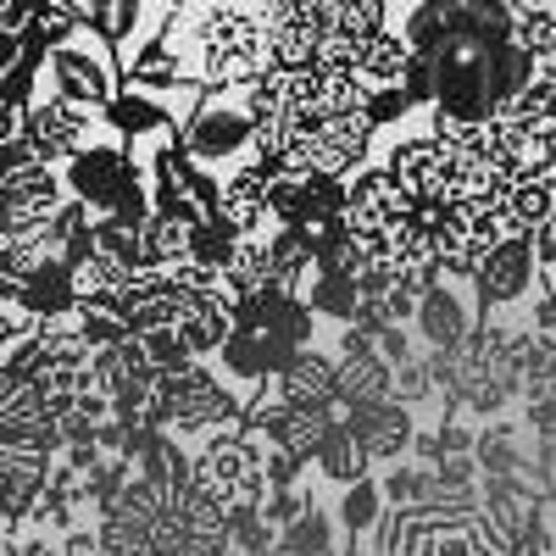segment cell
Returning <instances> with one entry per match:
<instances>
[{"instance_id": "6da1fadb", "label": "cell", "mask_w": 556, "mask_h": 556, "mask_svg": "<svg viewBox=\"0 0 556 556\" xmlns=\"http://www.w3.org/2000/svg\"><path fill=\"white\" fill-rule=\"evenodd\" d=\"M556 146L506 117L429 128L362 167L345 184V235L395 267H440V278H473L484 251L513 228V184L556 173Z\"/></svg>"}, {"instance_id": "7a4b0ae2", "label": "cell", "mask_w": 556, "mask_h": 556, "mask_svg": "<svg viewBox=\"0 0 556 556\" xmlns=\"http://www.w3.org/2000/svg\"><path fill=\"white\" fill-rule=\"evenodd\" d=\"M367 84L340 67H262L245 84L251 106V151L285 178L306 173H356L374 146V123L362 112Z\"/></svg>"}, {"instance_id": "3957f363", "label": "cell", "mask_w": 556, "mask_h": 556, "mask_svg": "<svg viewBox=\"0 0 556 556\" xmlns=\"http://www.w3.org/2000/svg\"><path fill=\"white\" fill-rule=\"evenodd\" d=\"M106 556H206L228 551V513L190 479H128L96 523Z\"/></svg>"}, {"instance_id": "277c9868", "label": "cell", "mask_w": 556, "mask_h": 556, "mask_svg": "<svg viewBox=\"0 0 556 556\" xmlns=\"http://www.w3.org/2000/svg\"><path fill=\"white\" fill-rule=\"evenodd\" d=\"M156 39L173 51L184 89H235L267 67L262 0H167Z\"/></svg>"}, {"instance_id": "5b68a950", "label": "cell", "mask_w": 556, "mask_h": 556, "mask_svg": "<svg viewBox=\"0 0 556 556\" xmlns=\"http://www.w3.org/2000/svg\"><path fill=\"white\" fill-rule=\"evenodd\" d=\"M56 451L62 440H56V424L45 412L34 379L12 374L0 362V518L28 523V506L45 490V479H51Z\"/></svg>"}, {"instance_id": "8992f818", "label": "cell", "mask_w": 556, "mask_h": 556, "mask_svg": "<svg viewBox=\"0 0 556 556\" xmlns=\"http://www.w3.org/2000/svg\"><path fill=\"white\" fill-rule=\"evenodd\" d=\"M312 329H317V312L301 295H285L273 285L256 290V295H240L235 301V329H228V340L217 351L223 379H245V384L278 379L306 351Z\"/></svg>"}, {"instance_id": "52a82bcc", "label": "cell", "mask_w": 556, "mask_h": 556, "mask_svg": "<svg viewBox=\"0 0 556 556\" xmlns=\"http://www.w3.org/2000/svg\"><path fill=\"white\" fill-rule=\"evenodd\" d=\"M374 556H495V545L484 540L479 506L412 501L390 506V518L374 534Z\"/></svg>"}, {"instance_id": "ba28073f", "label": "cell", "mask_w": 556, "mask_h": 556, "mask_svg": "<svg viewBox=\"0 0 556 556\" xmlns=\"http://www.w3.org/2000/svg\"><path fill=\"white\" fill-rule=\"evenodd\" d=\"M240 395L228 390V379L206 362H190L178 374H156L151 384V406L139 424L151 429H167V434H212V429H228L240 417Z\"/></svg>"}, {"instance_id": "9c48e42d", "label": "cell", "mask_w": 556, "mask_h": 556, "mask_svg": "<svg viewBox=\"0 0 556 556\" xmlns=\"http://www.w3.org/2000/svg\"><path fill=\"white\" fill-rule=\"evenodd\" d=\"M262 440L240 424H228V429H212L206 445L190 456L195 462V484L223 506H262L267 501V473H262Z\"/></svg>"}, {"instance_id": "30bf717a", "label": "cell", "mask_w": 556, "mask_h": 556, "mask_svg": "<svg viewBox=\"0 0 556 556\" xmlns=\"http://www.w3.org/2000/svg\"><path fill=\"white\" fill-rule=\"evenodd\" d=\"M178 139L201 167L240 162L251 151V106H245V84L235 89H195L190 112L178 117Z\"/></svg>"}, {"instance_id": "8fae6325", "label": "cell", "mask_w": 556, "mask_h": 556, "mask_svg": "<svg viewBox=\"0 0 556 556\" xmlns=\"http://www.w3.org/2000/svg\"><path fill=\"white\" fill-rule=\"evenodd\" d=\"M45 78H51V96H62V101L84 106V112H101L123 89L117 51L96 28H78L67 45H56V51L45 56Z\"/></svg>"}, {"instance_id": "7c38bea8", "label": "cell", "mask_w": 556, "mask_h": 556, "mask_svg": "<svg viewBox=\"0 0 556 556\" xmlns=\"http://www.w3.org/2000/svg\"><path fill=\"white\" fill-rule=\"evenodd\" d=\"M329 34H334L329 0H267V67L317 62Z\"/></svg>"}, {"instance_id": "4fadbf2b", "label": "cell", "mask_w": 556, "mask_h": 556, "mask_svg": "<svg viewBox=\"0 0 556 556\" xmlns=\"http://www.w3.org/2000/svg\"><path fill=\"white\" fill-rule=\"evenodd\" d=\"M534 240L529 228H506V235L484 251V262L473 267V290H479V312H495V306H518L529 290H534Z\"/></svg>"}, {"instance_id": "5bb4252c", "label": "cell", "mask_w": 556, "mask_h": 556, "mask_svg": "<svg viewBox=\"0 0 556 556\" xmlns=\"http://www.w3.org/2000/svg\"><path fill=\"white\" fill-rule=\"evenodd\" d=\"M345 212V178L340 173H306V178H273L267 217L285 228H329Z\"/></svg>"}, {"instance_id": "9a60e30c", "label": "cell", "mask_w": 556, "mask_h": 556, "mask_svg": "<svg viewBox=\"0 0 556 556\" xmlns=\"http://www.w3.org/2000/svg\"><path fill=\"white\" fill-rule=\"evenodd\" d=\"M23 139L34 146V156L45 167L67 162L73 151H84L89 139H96V117H89L84 106L62 101V96H39L28 112H23Z\"/></svg>"}, {"instance_id": "2e32d148", "label": "cell", "mask_w": 556, "mask_h": 556, "mask_svg": "<svg viewBox=\"0 0 556 556\" xmlns=\"http://www.w3.org/2000/svg\"><path fill=\"white\" fill-rule=\"evenodd\" d=\"M334 417L362 440V451L374 462H401L412 434H417L412 406H401V401H367V406H340L334 401Z\"/></svg>"}, {"instance_id": "e0dca14e", "label": "cell", "mask_w": 556, "mask_h": 556, "mask_svg": "<svg viewBox=\"0 0 556 556\" xmlns=\"http://www.w3.org/2000/svg\"><path fill=\"white\" fill-rule=\"evenodd\" d=\"M101 123L123 139V146H151L167 128H178V112L167 106V96H151V89H117V96L101 106Z\"/></svg>"}, {"instance_id": "ac0fdd59", "label": "cell", "mask_w": 556, "mask_h": 556, "mask_svg": "<svg viewBox=\"0 0 556 556\" xmlns=\"http://www.w3.org/2000/svg\"><path fill=\"white\" fill-rule=\"evenodd\" d=\"M273 178H278V167L273 162H245L235 178L223 184V201H217V212L240 228V235H267V228H278L273 217H267V190H273Z\"/></svg>"}, {"instance_id": "d6986e66", "label": "cell", "mask_w": 556, "mask_h": 556, "mask_svg": "<svg viewBox=\"0 0 556 556\" xmlns=\"http://www.w3.org/2000/svg\"><path fill=\"white\" fill-rule=\"evenodd\" d=\"M267 390L278 401H295V406H334L340 401V362H329L323 351H301L285 374L267 379Z\"/></svg>"}, {"instance_id": "ffe728a7", "label": "cell", "mask_w": 556, "mask_h": 556, "mask_svg": "<svg viewBox=\"0 0 556 556\" xmlns=\"http://www.w3.org/2000/svg\"><path fill=\"white\" fill-rule=\"evenodd\" d=\"M417 334H424L429 340V351H451V345H462V340H468L473 334V312H468V301H462L451 285H445V278H440V285H429L424 290V301H417Z\"/></svg>"}, {"instance_id": "44dd1931", "label": "cell", "mask_w": 556, "mask_h": 556, "mask_svg": "<svg viewBox=\"0 0 556 556\" xmlns=\"http://www.w3.org/2000/svg\"><path fill=\"white\" fill-rule=\"evenodd\" d=\"M235 301H240V295H228V290L217 285V290H206L190 312H184V317L173 323L178 340L190 345V356H201V362H206V356H217V351H223L228 329H235Z\"/></svg>"}, {"instance_id": "7402d4cb", "label": "cell", "mask_w": 556, "mask_h": 556, "mask_svg": "<svg viewBox=\"0 0 556 556\" xmlns=\"http://www.w3.org/2000/svg\"><path fill=\"white\" fill-rule=\"evenodd\" d=\"M17 306H28L34 317H62L78 306V278L62 256H45L28 278H23V290H17Z\"/></svg>"}, {"instance_id": "603a6c76", "label": "cell", "mask_w": 556, "mask_h": 556, "mask_svg": "<svg viewBox=\"0 0 556 556\" xmlns=\"http://www.w3.org/2000/svg\"><path fill=\"white\" fill-rule=\"evenodd\" d=\"M312 235L306 228H267V278H273V290H285V295H301L306 290V278H312Z\"/></svg>"}, {"instance_id": "cb8c5ba5", "label": "cell", "mask_w": 556, "mask_h": 556, "mask_svg": "<svg viewBox=\"0 0 556 556\" xmlns=\"http://www.w3.org/2000/svg\"><path fill=\"white\" fill-rule=\"evenodd\" d=\"M390 379H395V367L374 345H367V351H345L340 356V406L390 401Z\"/></svg>"}, {"instance_id": "d4e9b609", "label": "cell", "mask_w": 556, "mask_h": 556, "mask_svg": "<svg viewBox=\"0 0 556 556\" xmlns=\"http://www.w3.org/2000/svg\"><path fill=\"white\" fill-rule=\"evenodd\" d=\"M301 301L317 312V317H334V323H356V306H362V290H356V278L340 273V267H317L312 262V278H306V290Z\"/></svg>"}, {"instance_id": "484cf974", "label": "cell", "mask_w": 556, "mask_h": 556, "mask_svg": "<svg viewBox=\"0 0 556 556\" xmlns=\"http://www.w3.org/2000/svg\"><path fill=\"white\" fill-rule=\"evenodd\" d=\"M312 462H317V473L329 479V484H356V479L374 473V456L362 451V440H356L345 424H334V429H329V440L317 445V456H312Z\"/></svg>"}, {"instance_id": "4316f807", "label": "cell", "mask_w": 556, "mask_h": 556, "mask_svg": "<svg viewBox=\"0 0 556 556\" xmlns=\"http://www.w3.org/2000/svg\"><path fill=\"white\" fill-rule=\"evenodd\" d=\"M84 17L112 51H134L139 28H146V0H84Z\"/></svg>"}, {"instance_id": "83f0119b", "label": "cell", "mask_w": 556, "mask_h": 556, "mask_svg": "<svg viewBox=\"0 0 556 556\" xmlns=\"http://www.w3.org/2000/svg\"><path fill=\"white\" fill-rule=\"evenodd\" d=\"M173 262H190V223L151 212L139 223V267H173Z\"/></svg>"}, {"instance_id": "f1b7e54d", "label": "cell", "mask_w": 556, "mask_h": 556, "mask_svg": "<svg viewBox=\"0 0 556 556\" xmlns=\"http://www.w3.org/2000/svg\"><path fill=\"white\" fill-rule=\"evenodd\" d=\"M473 462H479V473H518L523 462H529L518 424H501V417H490V424L479 429V440H473Z\"/></svg>"}, {"instance_id": "f546056e", "label": "cell", "mask_w": 556, "mask_h": 556, "mask_svg": "<svg viewBox=\"0 0 556 556\" xmlns=\"http://www.w3.org/2000/svg\"><path fill=\"white\" fill-rule=\"evenodd\" d=\"M506 123H518L523 134H534V139H545V146H556V96L540 84V78H529L513 101H506V112H501Z\"/></svg>"}, {"instance_id": "4dcf8cb0", "label": "cell", "mask_w": 556, "mask_h": 556, "mask_svg": "<svg viewBox=\"0 0 556 556\" xmlns=\"http://www.w3.org/2000/svg\"><path fill=\"white\" fill-rule=\"evenodd\" d=\"M223 290L228 295H256V290H267L273 278H267V235H245L240 240V251L223 262Z\"/></svg>"}, {"instance_id": "1f68e13d", "label": "cell", "mask_w": 556, "mask_h": 556, "mask_svg": "<svg viewBox=\"0 0 556 556\" xmlns=\"http://www.w3.org/2000/svg\"><path fill=\"white\" fill-rule=\"evenodd\" d=\"M273 556H334V513L312 506L306 518H295L290 529H278Z\"/></svg>"}, {"instance_id": "d6a6232c", "label": "cell", "mask_w": 556, "mask_h": 556, "mask_svg": "<svg viewBox=\"0 0 556 556\" xmlns=\"http://www.w3.org/2000/svg\"><path fill=\"white\" fill-rule=\"evenodd\" d=\"M379 518H384V490H379V479L367 473V479L345 484V495H340V529H345L351 540H362V534L379 529Z\"/></svg>"}, {"instance_id": "836d02e7", "label": "cell", "mask_w": 556, "mask_h": 556, "mask_svg": "<svg viewBox=\"0 0 556 556\" xmlns=\"http://www.w3.org/2000/svg\"><path fill=\"white\" fill-rule=\"evenodd\" d=\"M513 356H518V390L523 384H556V334L545 329H518L513 340Z\"/></svg>"}, {"instance_id": "e575fe53", "label": "cell", "mask_w": 556, "mask_h": 556, "mask_svg": "<svg viewBox=\"0 0 556 556\" xmlns=\"http://www.w3.org/2000/svg\"><path fill=\"white\" fill-rule=\"evenodd\" d=\"M240 240H245V235H240V228L228 223L223 212H217V217H201V223L190 228V262H201V267L223 273V262L240 251Z\"/></svg>"}, {"instance_id": "d590c367", "label": "cell", "mask_w": 556, "mask_h": 556, "mask_svg": "<svg viewBox=\"0 0 556 556\" xmlns=\"http://www.w3.org/2000/svg\"><path fill=\"white\" fill-rule=\"evenodd\" d=\"M556 217V173H540V178H523L513 184V228H534Z\"/></svg>"}, {"instance_id": "8d00e7d4", "label": "cell", "mask_w": 556, "mask_h": 556, "mask_svg": "<svg viewBox=\"0 0 556 556\" xmlns=\"http://www.w3.org/2000/svg\"><path fill=\"white\" fill-rule=\"evenodd\" d=\"M228 545L240 556H273L278 529L262 518V506H228Z\"/></svg>"}, {"instance_id": "74e56055", "label": "cell", "mask_w": 556, "mask_h": 556, "mask_svg": "<svg viewBox=\"0 0 556 556\" xmlns=\"http://www.w3.org/2000/svg\"><path fill=\"white\" fill-rule=\"evenodd\" d=\"M334 34H379L390 28V0H329Z\"/></svg>"}, {"instance_id": "f35d334b", "label": "cell", "mask_w": 556, "mask_h": 556, "mask_svg": "<svg viewBox=\"0 0 556 556\" xmlns=\"http://www.w3.org/2000/svg\"><path fill=\"white\" fill-rule=\"evenodd\" d=\"M379 490H384L390 506H412V501L429 495V468H417V462H390V473L379 479Z\"/></svg>"}, {"instance_id": "ab89813d", "label": "cell", "mask_w": 556, "mask_h": 556, "mask_svg": "<svg viewBox=\"0 0 556 556\" xmlns=\"http://www.w3.org/2000/svg\"><path fill=\"white\" fill-rule=\"evenodd\" d=\"M96 251L101 256H117L123 267H139V228L134 223H117V217H96Z\"/></svg>"}, {"instance_id": "60d3db41", "label": "cell", "mask_w": 556, "mask_h": 556, "mask_svg": "<svg viewBox=\"0 0 556 556\" xmlns=\"http://www.w3.org/2000/svg\"><path fill=\"white\" fill-rule=\"evenodd\" d=\"M513 39L540 62V56H556V12H518L513 23Z\"/></svg>"}, {"instance_id": "b9f144b4", "label": "cell", "mask_w": 556, "mask_h": 556, "mask_svg": "<svg viewBox=\"0 0 556 556\" xmlns=\"http://www.w3.org/2000/svg\"><path fill=\"white\" fill-rule=\"evenodd\" d=\"M139 345H146V356H151L156 374H178V367L201 362V356H190V345L178 340V329H151V334H139Z\"/></svg>"}, {"instance_id": "7bdbcfd3", "label": "cell", "mask_w": 556, "mask_h": 556, "mask_svg": "<svg viewBox=\"0 0 556 556\" xmlns=\"http://www.w3.org/2000/svg\"><path fill=\"white\" fill-rule=\"evenodd\" d=\"M317 506V495L306 490V484H295V490H267V501H262V518L273 523V529H290L295 518H306Z\"/></svg>"}, {"instance_id": "ee69618b", "label": "cell", "mask_w": 556, "mask_h": 556, "mask_svg": "<svg viewBox=\"0 0 556 556\" xmlns=\"http://www.w3.org/2000/svg\"><path fill=\"white\" fill-rule=\"evenodd\" d=\"M362 112H367V123H374V128H390V123H401V117L417 112V106H412V96H406L401 84H379V89H367Z\"/></svg>"}, {"instance_id": "f6af8a7d", "label": "cell", "mask_w": 556, "mask_h": 556, "mask_svg": "<svg viewBox=\"0 0 556 556\" xmlns=\"http://www.w3.org/2000/svg\"><path fill=\"white\" fill-rule=\"evenodd\" d=\"M429 395H434L429 362H424V356L401 362V367H395V379H390V401H401V406H417V401H429Z\"/></svg>"}, {"instance_id": "bcb514c9", "label": "cell", "mask_w": 556, "mask_h": 556, "mask_svg": "<svg viewBox=\"0 0 556 556\" xmlns=\"http://www.w3.org/2000/svg\"><path fill=\"white\" fill-rule=\"evenodd\" d=\"M34 329H39V317H34L28 306H17V301H0V362H7V351H12V345H23Z\"/></svg>"}, {"instance_id": "7dc6e473", "label": "cell", "mask_w": 556, "mask_h": 556, "mask_svg": "<svg viewBox=\"0 0 556 556\" xmlns=\"http://www.w3.org/2000/svg\"><path fill=\"white\" fill-rule=\"evenodd\" d=\"M262 473H267V490H295V484H301V473H306V462H301L295 451H278V445H267V456H262Z\"/></svg>"}, {"instance_id": "c3c4849f", "label": "cell", "mask_w": 556, "mask_h": 556, "mask_svg": "<svg viewBox=\"0 0 556 556\" xmlns=\"http://www.w3.org/2000/svg\"><path fill=\"white\" fill-rule=\"evenodd\" d=\"M374 351L390 362V367H401V362H412V340H406V323H384V329L374 334Z\"/></svg>"}, {"instance_id": "681fc988", "label": "cell", "mask_w": 556, "mask_h": 556, "mask_svg": "<svg viewBox=\"0 0 556 556\" xmlns=\"http://www.w3.org/2000/svg\"><path fill=\"white\" fill-rule=\"evenodd\" d=\"M434 434H440V451L445 456H473V440H479V429H468L462 417H445Z\"/></svg>"}, {"instance_id": "f907efd6", "label": "cell", "mask_w": 556, "mask_h": 556, "mask_svg": "<svg viewBox=\"0 0 556 556\" xmlns=\"http://www.w3.org/2000/svg\"><path fill=\"white\" fill-rule=\"evenodd\" d=\"M529 240H534V262H540V267H556V217H551V223H540Z\"/></svg>"}, {"instance_id": "816d5d0a", "label": "cell", "mask_w": 556, "mask_h": 556, "mask_svg": "<svg viewBox=\"0 0 556 556\" xmlns=\"http://www.w3.org/2000/svg\"><path fill=\"white\" fill-rule=\"evenodd\" d=\"M534 468L556 484V429H551V434H540V445H534Z\"/></svg>"}, {"instance_id": "f5cc1de1", "label": "cell", "mask_w": 556, "mask_h": 556, "mask_svg": "<svg viewBox=\"0 0 556 556\" xmlns=\"http://www.w3.org/2000/svg\"><path fill=\"white\" fill-rule=\"evenodd\" d=\"M534 329L556 334V295H545V290H534Z\"/></svg>"}, {"instance_id": "db71d44e", "label": "cell", "mask_w": 556, "mask_h": 556, "mask_svg": "<svg viewBox=\"0 0 556 556\" xmlns=\"http://www.w3.org/2000/svg\"><path fill=\"white\" fill-rule=\"evenodd\" d=\"M12 134H23V112H12V106H0V146H7Z\"/></svg>"}, {"instance_id": "11a10c76", "label": "cell", "mask_w": 556, "mask_h": 556, "mask_svg": "<svg viewBox=\"0 0 556 556\" xmlns=\"http://www.w3.org/2000/svg\"><path fill=\"white\" fill-rule=\"evenodd\" d=\"M534 78H540V84L551 89V96H556V56H540V62H534Z\"/></svg>"}, {"instance_id": "9f6ffc18", "label": "cell", "mask_w": 556, "mask_h": 556, "mask_svg": "<svg viewBox=\"0 0 556 556\" xmlns=\"http://www.w3.org/2000/svg\"><path fill=\"white\" fill-rule=\"evenodd\" d=\"M513 12H556V0H513Z\"/></svg>"}, {"instance_id": "6f0895ef", "label": "cell", "mask_w": 556, "mask_h": 556, "mask_svg": "<svg viewBox=\"0 0 556 556\" xmlns=\"http://www.w3.org/2000/svg\"><path fill=\"white\" fill-rule=\"evenodd\" d=\"M206 556H240V551H235V545H228V551H206Z\"/></svg>"}, {"instance_id": "680465c9", "label": "cell", "mask_w": 556, "mask_h": 556, "mask_svg": "<svg viewBox=\"0 0 556 556\" xmlns=\"http://www.w3.org/2000/svg\"><path fill=\"white\" fill-rule=\"evenodd\" d=\"M345 556H374V551H362V545H356V551H345Z\"/></svg>"}, {"instance_id": "91938a15", "label": "cell", "mask_w": 556, "mask_h": 556, "mask_svg": "<svg viewBox=\"0 0 556 556\" xmlns=\"http://www.w3.org/2000/svg\"><path fill=\"white\" fill-rule=\"evenodd\" d=\"M545 556H556V545H551V551H545Z\"/></svg>"}, {"instance_id": "94428289", "label": "cell", "mask_w": 556, "mask_h": 556, "mask_svg": "<svg viewBox=\"0 0 556 556\" xmlns=\"http://www.w3.org/2000/svg\"><path fill=\"white\" fill-rule=\"evenodd\" d=\"M0 39H12V34H0Z\"/></svg>"}, {"instance_id": "6125c7cd", "label": "cell", "mask_w": 556, "mask_h": 556, "mask_svg": "<svg viewBox=\"0 0 556 556\" xmlns=\"http://www.w3.org/2000/svg\"><path fill=\"white\" fill-rule=\"evenodd\" d=\"M262 7H267V0H262Z\"/></svg>"}, {"instance_id": "be15d7a7", "label": "cell", "mask_w": 556, "mask_h": 556, "mask_svg": "<svg viewBox=\"0 0 556 556\" xmlns=\"http://www.w3.org/2000/svg\"><path fill=\"white\" fill-rule=\"evenodd\" d=\"M551 167H556V162H551Z\"/></svg>"}]
</instances>
